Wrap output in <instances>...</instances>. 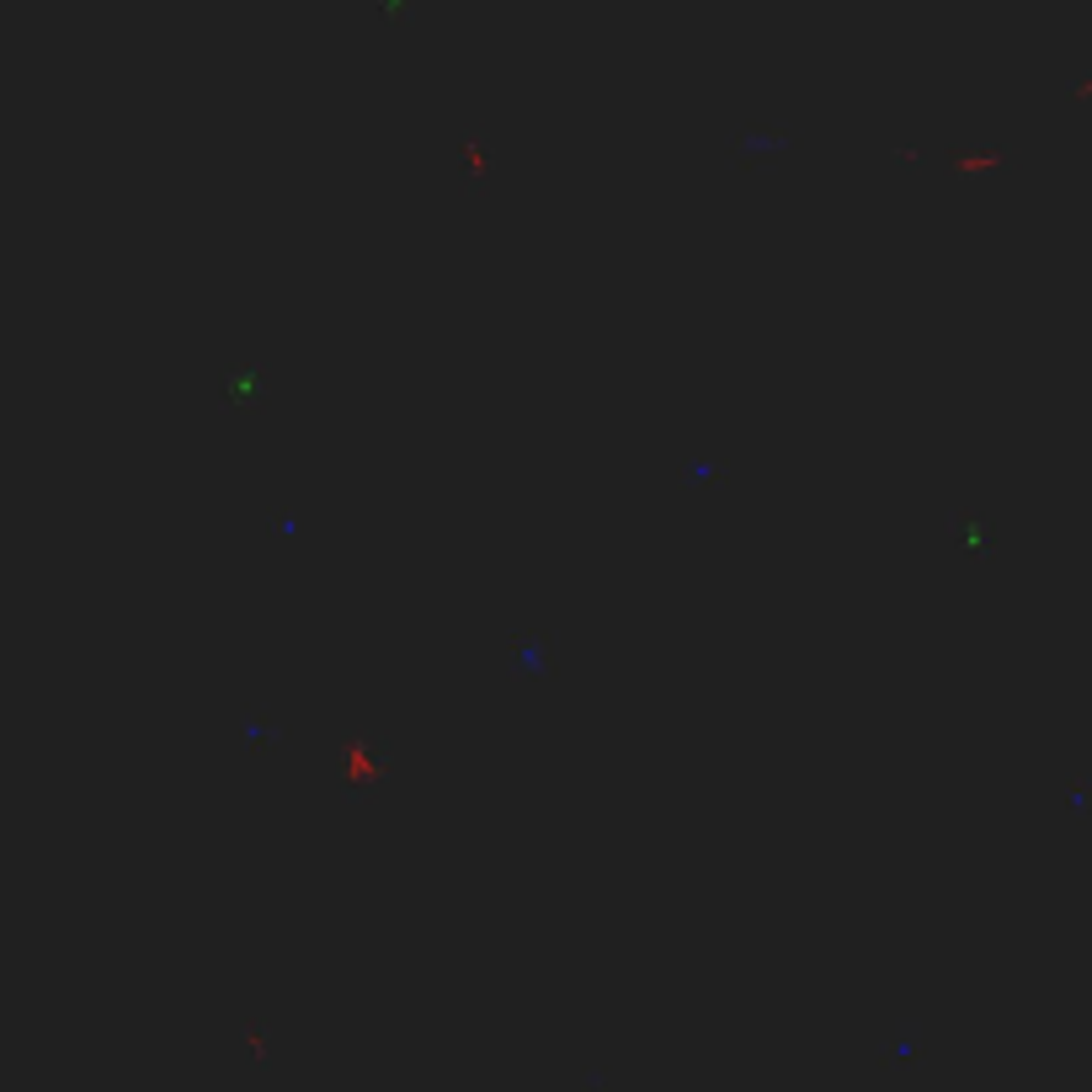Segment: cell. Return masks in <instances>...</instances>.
Masks as SVG:
<instances>
[{
    "mask_svg": "<svg viewBox=\"0 0 1092 1092\" xmlns=\"http://www.w3.org/2000/svg\"><path fill=\"white\" fill-rule=\"evenodd\" d=\"M310 528H315V506H310V501H283L278 512L267 517V533H272V538H304Z\"/></svg>",
    "mask_w": 1092,
    "mask_h": 1092,
    "instance_id": "8fae6325",
    "label": "cell"
},
{
    "mask_svg": "<svg viewBox=\"0 0 1092 1092\" xmlns=\"http://www.w3.org/2000/svg\"><path fill=\"white\" fill-rule=\"evenodd\" d=\"M213 395H219V406L235 410V416H267V406H272L267 363H256V358L229 363L219 374V384H213Z\"/></svg>",
    "mask_w": 1092,
    "mask_h": 1092,
    "instance_id": "277c9868",
    "label": "cell"
},
{
    "mask_svg": "<svg viewBox=\"0 0 1092 1092\" xmlns=\"http://www.w3.org/2000/svg\"><path fill=\"white\" fill-rule=\"evenodd\" d=\"M560 667H565V645H560L555 629H544V624L517 629V635H506V645H501V672L512 677V682L549 687V682H560Z\"/></svg>",
    "mask_w": 1092,
    "mask_h": 1092,
    "instance_id": "7a4b0ae2",
    "label": "cell"
},
{
    "mask_svg": "<svg viewBox=\"0 0 1092 1092\" xmlns=\"http://www.w3.org/2000/svg\"><path fill=\"white\" fill-rule=\"evenodd\" d=\"M938 165L954 176V181H975V176H1007L1018 171V149L1012 144H996V149H944L938 155Z\"/></svg>",
    "mask_w": 1092,
    "mask_h": 1092,
    "instance_id": "52a82bcc",
    "label": "cell"
},
{
    "mask_svg": "<svg viewBox=\"0 0 1092 1092\" xmlns=\"http://www.w3.org/2000/svg\"><path fill=\"white\" fill-rule=\"evenodd\" d=\"M810 139L805 134H789V129H773V123H735L730 139H725V155H730V171L735 176H751V171H773L789 155H799Z\"/></svg>",
    "mask_w": 1092,
    "mask_h": 1092,
    "instance_id": "3957f363",
    "label": "cell"
},
{
    "mask_svg": "<svg viewBox=\"0 0 1092 1092\" xmlns=\"http://www.w3.org/2000/svg\"><path fill=\"white\" fill-rule=\"evenodd\" d=\"M874 1066L896 1071V1076H917L922 1066H928V1039H922V1028L912 1018H901L896 1028H885V1034L874 1039Z\"/></svg>",
    "mask_w": 1092,
    "mask_h": 1092,
    "instance_id": "8992f818",
    "label": "cell"
},
{
    "mask_svg": "<svg viewBox=\"0 0 1092 1092\" xmlns=\"http://www.w3.org/2000/svg\"><path fill=\"white\" fill-rule=\"evenodd\" d=\"M336 767H342V799L347 805H374L384 783L400 778L395 741L374 725H347L336 735Z\"/></svg>",
    "mask_w": 1092,
    "mask_h": 1092,
    "instance_id": "6da1fadb",
    "label": "cell"
},
{
    "mask_svg": "<svg viewBox=\"0 0 1092 1092\" xmlns=\"http://www.w3.org/2000/svg\"><path fill=\"white\" fill-rule=\"evenodd\" d=\"M458 155H464L469 187L490 192V134L485 129H464V134H458Z\"/></svg>",
    "mask_w": 1092,
    "mask_h": 1092,
    "instance_id": "9c48e42d",
    "label": "cell"
},
{
    "mask_svg": "<svg viewBox=\"0 0 1092 1092\" xmlns=\"http://www.w3.org/2000/svg\"><path fill=\"white\" fill-rule=\"evenodd\" d=\"M672 474H677V485H682V490H709V485H730V480H735V474L719 464V458H703V453L677 458Z\"/></svg>",
    "mask_w": 1092,
    "mask_h": 1092,
    "instance_id": "30bf717a",
    "label": "cell"
},
{
    "mask_svg": "<svg viewBox=\"0 0 1092 1092\" xmlns=\"http://www.w3.org/2000/svg\"><path fill=\"white\" fill-rule=\"evenodd\" d=\"M235 735H240V751L245 757H267V751H283V746H294V725L272 709V703H240V714H235Z\"/></svg>",
    "mask_w": 1092,
    "mask_h": 1092,
    "instance_id": "5b68a950",
    "label": "cell"
},
{
    "mask_svg": "<svg viewBox=\"0 0 1092 1092\" xmlns=\"http://www.w3.org/2000/svg\"><path fill=\"white\" fill-rule=\"evenodd\" d=\"M944 528H949V544L959 549V555H986L996 538H1002L996 512H975V506H949Z\"/></svg>",
    "mask_w": 1092,
    "mask_h": 1092,
    "instance_id": "ba28073f",
    "label": "cell"
},
{
    "mask_svg": "<svg viewBox=\"0 0 1092 1092\" xmlns=\"http://www.w3.org/2000/svg\"><path fill=\"white\" fill-rule=\"evenodd\" d=\"M890 160L906 165V171H928V155H922V149H912V144H896V149H890Z\"/></svg>",
    "mask_w": 1092,
    "mask_h": 1092,
    "instance_id": "9a60e30c",
    "label": "cell"
},
{
    "mask_svg": "<svg viewBox=\"0 0 1092 1092\" xmlns=\"http://www.w3.org/2000/svg\"><path fill=\"white\" fill-rule=\"evenodd\" d=\"M240 1039L251 1050V1066H267L272 1060V1028H261L256 1018H240Z\"/></svg>",
    "mask_w": 1092,
    "mask_h": 1092,
    "instance_id": "7c38bea8",
    "label": "cell"
},
{
    "mask_svg": "<svg viewBox=\"0 0 1092 1092\" xmlns=\"http://www.w3.org/2000/svg\"><path fill=\"white\" fill-rule=\"evenodd\" d=\"M379 17L390 27H406V22H416V0H379Z\"/></svg>",
    "mask_w": 1092,
    "mask_h": 1092,
    "instance_id": "5bb4252c",
    "label": "cell"
},
{
    "mask_svg": "<svg viewBox=\"0 0 1092 1092\" xmlns=\"http://www.w3.org/2000/svg\"><path fill=\"white\" fill-rule=\"evenodd\" d=\"M1066 826H1071V832H1082V826H1087V778L1066 783Z\"/></svg>",
    "mask_w": 1092,
    "mask_h": 1092,
    "instance_id": "4fadbf2b",
    "label": "cell"
}]
</instances>
